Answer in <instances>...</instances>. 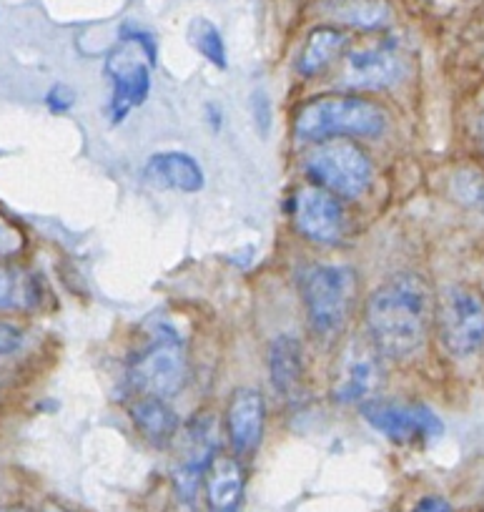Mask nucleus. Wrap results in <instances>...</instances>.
Returning <instances> with one entry per match:
<instances>
[{
    "mask_svg": "<svg viewBox=\"0 0 484 512\" xmlns=\"http://www.w3.org/2000/svg\"><path fill=\"white\" fill-rule=\"evenodd\" d=\"M153 61H156V48L151 38L141 31H123V43L106 61V73L111 78L108 113L116 123L148 98Z\"/></svg>",
    "mask_w": 484,
    "mask_h": 512,
    "instance_id": "obj_4",
    "label": "nucleus"
},
{
    "mask_svg": "<svg viewBox=\"0 0 484 512\" xmlns=\"http://www.w3.org/2000/svg\"><path fill=\"white\" fill-rule=\"evenodd\" d=\"M442 347L454 359L477 357L484 349V299L464 284L444 289L437 304Z\"/></svg>",
    "mask_w": 484,
    "mask_h": 512,
    "instance_id": "obj_6",
    "label": "nucleus"
},
{
    "mask_svg": "<svg viewBox=\"0 0 484 512\" xmlns=\"http://www.w3.org/2000/svg\"><path fill=\"white\" fill-rule=\"evenodd\" d=\"M23 347V332L8 322H0V357L18 352Z\"/></svg>",
    "mask_w": 484,
    "mask_h": 512,
    "instance_id": "obj_23",
    "label": "nucleus"
},
{
    "mask_svg": "<svg viewBox=\"0 0 484 512\" xmlns=\"http://www.w3.org/2000/svg\"><path fill=\"white\" fill-rule=\"evenodd\" d=\"M46 103H48V108H51L53 113L68 111V108L73 106V93L68 91L66 86H56V88H53V91L46 96Z\"/></svg>",
    "mask_w": 484,
    "mask_h": 512,
    "instance_id": "obj_25",
    "label": "nucleus"
},
{
    "mask_svg": "<svg viewBox=\"0 0 484 512\" xmlns=\"http://www.w3.org/2000/svg\"><path fill=\"white\" fill-rule=\"evenodd\" d=\"M379 349L374 347L372 339L362 342L354 339L344 349L339 359L337 379H334V400L342 405H357V402L372 400L374 390L379 387Z\"/></svg>",
    "mask_w": 484,
    "mask_h": 512,
    "instance_id": "obj_10",
    "label": "nucleus"
},
{
    "mask_svg": "<svg viewBox=\"0 0 484 512\" xmlns=\"http://www.w3.org/2000/svg\"><path fill=\"white\" fill-rule=\"evenodd\" d=\"M349 38L347 33L339 31V28H316V31L309 33L304 48L299 53V61H296V71L299 76L311 78L316 73H321L327 66H332L342 51L347 48Z\"/></svg>",
    "mask_w": 484,
    "mask_h": 512,
    "instance_id": "obj_19",
    "label": "nucleus"
},
{
    "mask_svg": "<svg viewBox=\"0 0 484 512\" xmlns=\"http://www.w3.org/2000/svg\"><path fill=\"white\" fill-rule=\"evenodd\" d=\"M189 41L191 46L199 51V56H204L211 66L221 68V71L229 66V61H226L224 36H221V31L211 21H206V18H194L189 26Z\"/></svg>",
    "mask_w": 484,
    "mask_h": 512,
    "instance_id": "obj_20",
    "label": "nucleus"
},
{
    "mask_svg": "<svg viewBox=\"0 0 484 512\" xmlns=\"http://www.w3.org/2000/svg\"><path fill=\"white\" fill-rule=\"evenodd\" d=\"M382 512H392V510H382Z\"/></svg>",
    "mask_w": 484,
    "mask_h": 512,
    "instance_id": "obj_29",
    "label": "nucleus"
},
{
    "mask_svg": "<svg viewBox=\"0 0 484 512\" xmlns=\"http://www.w3.org/2000/svg\"><path fill=\"white\" fill-rule=\"evenodd\" d=\"M364 420L397 445H427L444 432L437 412L427 405L397 400H369L364 405Z\"/></svg>",
    "mask_w": 484,
    "mask_h": 512,
    "instance_id": "obj_8",
    "label": "nucleus"
},
{
    "mask_svg": "<svg viewBox=\"0 0 484 512\" xmlns=\"http://www.w3.org/2000/svg\"><path fill=\"white\" fill-rule=\"evenodd\" d=\"M209 512H241L244 505V467L236 457L216 455L204 475Z\"/></svg>",
    "mask_w": 484,
    "mask_h": 512,
    "instance_id": "obj_14",
    "label": "nucleus"
},
{
    "mask_svg": "<svg viewBox=\"0 0 484 512\" xmlns=\"http://www.w3.org/2000/svg\"><path fill=\"white\" fill-rule=\"evenodd\" d=\"M128 415L138 435L156 447H166L179 435V415L164 397L141 395L128 405Z\"/></svg>",
    "mask_w": 484,
    "mask_h": 512,
    "instance_id": "obj_16",
    "label": "nucleus"
},
{
    "mask_svg": "<svg viewBox=\"0 0 484 512\" xmlns=\"http://www.w3.org/2000/svg\"><path fill=\"white\" fill-rule=\"evenodd\" d=\"M479 144H482V151H484V116L479 118Z\"/></svg>",
    "mask_w": 484,
    "mask_h": 512,
    "instance_id": "obj_27",
    "label": "nucleus"
},
{
    "mask_svg": "<svg viewBox=\"0 0 484 512\" xmlns=\"http://www.w3.org/2000/svg\"><path fill=\"white\" fill-rule=\"evenodd\" d=\"M387 126L382 108L359 96H321L304 103L296 113L294 136L301 144L347 139V136H379Z\"/></svg>",
    "mask_w": 484,
    "mask_h": 512,
    "instance_id": "obj_2",
    "label": "nucleus"
},
{
    "mask_svg": "<svg viewBox=\"0 0 484 512\" xmlns=\"http://www.w3.org/2000/svg\"><path fill=\"white\" fill-rule=\"evenodd\" d=\"M454 194L467 204L484 206V176L479 171H464L454 179Z\"/></svg>",
    "mask_w": 484,
    "mask_h": 512,
    "instance_id": "obj_21",
    "label": "nucleus"
},
{
    "mask_svg": "<svg viewBox=\"0 0 484 512\" xmlns=\"http://www.w3.org/2000/svg\"><path fill=\"white\" fill-rule=\"evenodd\" d=\"M46 289L38 274L0 264V312H31L41 307Z\"/></svg>",
    "mask_w": 484,
    "mask_h": 512,
    "instance_id": "obj_18",
    "label": "nucleus"
},
{
    "mask_svg": "<svg viewBox=\"0 0 484 512\" xmlns=\"http://www.w3.org/2000/svg\"><path fill=\"white\" fill-rule=\"evenodd\" d=\"M133 390L138 395L171 400L186 384L184 347L174 337H158L131 362L128 369Z\"/></svg>",
    "mask_w": 484,
    "mask_h": 512,
    "instance_id": "obj_7",
    "label": "nucleus"
},
{
    "mask_svg": "<svg viewBox=\"0 0 484 512\" xmlns=\"http://www.w3.org/2000/svg\"><path fill=\"white\" fill-rule=\"evenodd\" d=\"M269 374L284 400H299L304 392V349L291 334H279L269 347Z\"/></svg>",
    "mask_w": 484,
    "mask_h": 512,
    "instance_id": "obj_15",
    "label": "nucleus"
},
{
    "mask_svg": "<svg viewBox=\"0 0 484 512\" xmlns=\"http://www.w3.org/2000/svg\"><path fill=\"white\" fill-rule=\"evenodd\" d=\"M319 13L339 26L382 31L392 23L389 0H319Z\"/></svg>",
    "mask_w": 484,
    "mask_h": 512,
    "instance_id": "obj_17",
    "label": "nucleus"
},
{
    "mask_svg": "<svg viewBox=\"0 0 484 512\" xmlns=\"http://www.w3.org/2000/svg\"><path fill=\"white\" fill-rule=\"evenodd\" d=\"M357 274L344 264H319L301 279L306 317L316 337L334 339L342 334L357 302Z\"/></svg>",
    "mask_w": 484,
    "mask_h": 512,
    "instance_id": "obj_3",
    "label": "nucleus"
},
{
    "mask_svg": "<svg viewBox=\"0 0 484 512\" xmlns=\"http://www.w3.org/2000/svg\"><path fill=\"white\" fill-rule=\"evenodd\" d=\"M43 512H63V510H56V507H48V510H43Z\"/></svg>",
    "mask_w": 484,
    "mask_h": 512,
    "instance_id": "obj_28",
    "label": "nucleus"
},
{
    "mask_svg": "<svg viewBox=\"0 0 484 512\" xmlns=\"http://www.w3.org/2000/svg\"><path fill=\"white\" fill-rule=\"evenodd\" d=\"M264 422L266 407L261 392L254 387H239L226 407V430L236 457H251L259 450L264 440Z\"/></svg>",
    "mask_w": 484,
    "mask_h": 512,
    "instance_id": "obj_12",
    "label": "nucleus"
},
{
    "mask_svg": "<svg viewBox=\"0 0 484 512\" xmlns=\"http://www.w3.org/2000/svg\"><path fill=\"white\" fill-rule=\"evenodd\" d=\"M291 216L299 234L316 244H339L347 229L342 201L321 186H301L291 201Z\"/></svg>",
    "mask_w": 484,
    "mask_h": 512,
    "instance_id": "obj_9",
    "label": "nucleus"
},
{
    "mask_svg": "<svg viewBox=\"0 0 484 512\" xmlns=\"http://www.w3.org/2000/svg\"><path fill=\"white\" fill-rule=\"evenodd\" d=\"M251 106H254V113H256V126H259L261 136L266 139V134L271 131V103L269 98L264 96V93H254V98H251Z\"/></svg>",
    "mask_w": 484,
    "mask_h": 512,
    "instance_id": "obj_24",
    "label": "nucleus"
},
{
    "mask_svg": "<svg viewBox=\"0 0 484 512\" xmlns=\"http://www.w3.org/2000/svg\"><path fill=\"white\" fill-rule=\"evenodd\" d=\"M404 78V61L394 46H372L354 51L344 63L342 83L349 88L382 91Z\"/></svg>",
    "mask_w": 484,
    "mask_h": 512,
    "instance_id": "obj_11",
    "label": "nucleus"
},
{
    "mask_svg": "<svg viewBox=\"0 0 484 512\" xmlns=\"http://www.w3.org/2000/svg\"><path fill=\"white\" fill-rule=\"evenodd\" d=\"M412 512H452V505H449L444 497L429 495V497H422V500L414 505Z\"/></svg>",
    "mask_w": 484,
    "mask_h": 512,
    "instance_id": "obj_26",
    "label": "nucleus"
},
{
    "mask_svg": "<svg viewBox=\"0 0 484 512\" xmlns=\"http://www.w3.org/2000/svg\"><path fill=\"white\" fill-rule=\"evenodd\" d=\"M304 171L321 189L344 199H357L372 184V161L367 151L347 139L321 141L306 154Z\"/></svg>",
    "mask_w": 484,
    "mask_h": 512,
    "instance_id": "obj_5",
    "label": "nucleus"
},
{
    "mask_svg": "<svg viewBox=\"0 0 484 512\" xmlns=\"http://www.w3.org/2000/svg\"><path fill=\"white\" fill-rule=\"evenodd\" d=\"M432 292L417 274H399L372 294L367 332L382 357L407 359L424 344L432 324Z\"/></svg>",
    "mask_w": 484,
    "mask_h": 512,
    "instance_id": "obj_1",
    "label": "nucleus"
},
{
    "mask_svg": "<svg viewBox=\"0 0 484 512\" xmlns=\"http://www.w3.org/2000/svg\"><path fill=\"white\" fill-rule=\"evenodd\" d=\"M143 181L161 191L196 194L204 189L206 176L199 161L186 151H158L143 164Z\"/></svg>",
    "mask_w": 484,
    "mask_h": 512,
    "instance_id": "obj_13",
    "label": "nucleus"
},
{
    "mask_svg": "<svg viewBox=\"0 0 484 512\" xmlns=\"http://www.w3.org/2000/svg\"><path fill=\"white\" fill-rule=\"evenodd\" d=\"M23 249V234L6 219H0V259L18 254Z\"/></svg>",
    "mask_w": 484,
    "mask_h": 512,
    "instance_id": "obj_22",
    "label": "nucleus"
}]
</instances>
